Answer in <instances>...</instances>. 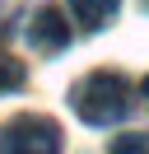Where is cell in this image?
<instances>
[{"mask_svg": "<svg viewBox=\"0 0 149 154\" xmlns=\"http://www.w3.org/2000/svg\"><path fill=\"white\" fill-rule=\"evenodd\" d=\"M70 103L89 126H112L130 112V79L117 75V70H93L74 84Z\"/></svg>", "mask_w": 149, "mask_h": 154, "instance_id": "1", "label": "cell"}, {"mask_svg": "<svg viewBox=\"0 0 149 154\" xmlns=\"http://www.w3.org/2000/svg\"><path fill=\"white\" fill-rule=\"evenodd\" d=\"M0 149H23V154H56L61 149V126L51 117H19L0 131Z\"/></svg>", "mask_w": 149, "mask_h": 154, "instance_id": "2", "label": "cell"}, {"mask_svg": "<svg viewBox=\"0 0 149 154\" xmlns=\"http://www.w3.org/2000/svg\"><path fill=\"white\" fill-rule=\"evenodd\" d=\"M28 42H33L37 51H47V56H51V51H65L70 47V23H65V14L51 10V5L37 10L33 23H28Z\"/></svg>", "mask_w": 149, "mask_h": 154, "instance_id": "3", "label": "cell"}, {"mask_svg": "<svg viewBox=\"0 0 149 154\" xmlns=\"http://www.w3.org/2000/svg\"><path fill=\"white\" fill-rule=\"evenodd\" d=\"M117 5H121V0H70V10L79 14L84 28H107L112 14H117Z\"/></svg>", "mask_w": 149, "mask_h": 154, "instance_id": "4", "label": "cell"}, {"mask_svg": "<svg viewBox=\"0 0 149 154\" xmlns=\"http://www.w3.org/2000/svg\"><path fill=\"white\" fill-rule=\"evenodd\" d=\"M23 84V66H19L9 51H0V94H14Z\"/></svg>", "mask_w": 149, "mask_h": 154, "instance_id": "5", "label": "cell"}, {"mask_svg": "<svg viewBox=\"0 0 149 154\" xmlns=\"http://www.w3.org/2000/svg\"><path fill=\"white\" fill-rule=\"evenodd\" d=\"M112 149H149V140H144V135H126V140H117Z\"/></svg>", "mask_w": 149, "mask_h": 154, "instance_id": "6", "label": "cell"}, {"mask_svg": "<svg viewBox=\"0 0 149 154\" xmlns=\"http://www.w3.org/2000/svg\"><path fill=\"white\" fill-rule=\"evenodd\" d=\"M140 89H144V98H149V79H144V84H140Z\"/></svg>", "mask_w": 149, "mask_h": 154, "instance_id": "7", "label": "cell"}]
</instances>
